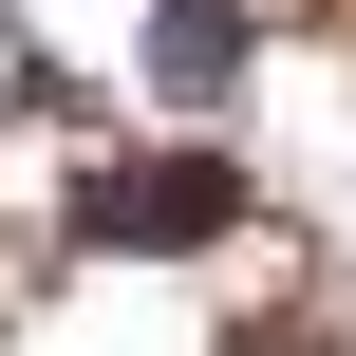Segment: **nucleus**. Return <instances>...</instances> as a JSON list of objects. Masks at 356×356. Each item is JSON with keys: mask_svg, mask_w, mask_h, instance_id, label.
Segmentation results:
<instances>
[{"mask_svg": "<svg viewBox=\"0 0 356 356\" xmlns=\"http://www.w3.org/2000/svg\"><path fill=\"white\" fill-rule=\"evenodd\" d=\"M244 56H263V0H150V38H131V75H150L169 131H225L244 113Z\"/></svg>", "mask_w": 356, "mask_h": 356, "instance_id": "f03ea898", "label": "nucleus"}, {"mask_svg": "<svg viewBox=\"0 0 356 356\" xmlns=\"http://www.w3.org/2000/svg\"><path fill=\"white\" fill-rule=\"evenodd\" d=\"M56 244H94V263H188V244H244V169H225L207 131H169V150H113V169H75Z\"/></svg>", "mask_w": 356, "mask_h": 356, "instance_id": "f257e3e1", "label": "nucleus"}]
</instances>
